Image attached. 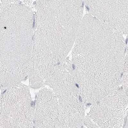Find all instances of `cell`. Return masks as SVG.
Wrapping results in <instances>:
<instances>
[{
  "instance_id": "cell-7",
  "label": "cell",
  "mask_w": 128,
  "mask_h": 128,
  "mask_svg": "<svg viewBox=\"0 0 128 128\" xmlns=\"http://www.w3.org/2000/svg\"><path fill=\"white\" fill-rule=\"evenodd\" d=\"M38 0H18L19 2L20 1H22L24 3V4L27 6L36 4Z\"/></svg>"
},
{
  "instance_id": "cell-6",
  "label": "cell",
  "mask_w": 128,
  "mask_h": 128,
  "mask_svg": "<svg viewBox=\"0 0 128 128\" xmlns=\"http://www.w3.org/2000/svg\"><path fill=\"white\" fill-rule=\"evenodd\" d=\"M60 118L57 97L50 88H42L37 94L35 102L34 127L60 128Z\"/></svg>"
},
{
  "instance_id": "cell-4",
  "label": "cell",
  "mask_w": 128,
  "mask_h": 128,
  "mask_svg": "<svg viewBox=\"0 0 128 128\" xmlns=\"http://www.w3.org/2000/svg\"><path fill=\"white\" fill-rule=\"evenodd\" d=\"M34 105L29 87L21 82L7 88L0 100V128L34 127Z\"/></svg>"
},
{
  "instance_id": "cell-2",
  "label": "cell",
  "mask_w": 128,
  "mask_h": 128,
  "mask_svg": "<svg viewBox=\"0 0 128 128\" xmlns=\"http://www.w3.org/2000/svg\"><path fill=\"white\" fill-rule=\"evenodd\" d=\"M10 48L0 56V81L9 84L21 82L28 76L33 48V16L29 7L7 5Z\"/></svg>"
},
{
  "instance_id": "cell-5",
  "label": "cell",
  "mask_w": 128,
  "mask_h": 128,
  "mask_svg": "<svg viewBox=\"0 0 128 128\" xmlns=\"http://www.w3.org/2000/svg\"><path fill=\"white\" fill-rule=\"evenodd\" d=\"M90 14L122 35L128 33V0H84Z\"/></svg>"
},
{
  "instance_id": "cell-1",
  "label": "cell",
  "mask_w": 128,
  "mask_h": 128,
  "mask_svg": "<svg viewBox=\"0 0 128 128\" xmlns=\"http://www.w3.org/2000/svg\"><path fill=\"white\" fill-rule=\"evenodd\" d=\"M122 35L89 14L82 19L72 48L73 62L81 68L121 66L128 56Z\"/></svg>"
},
{
  "instance_id": "cell-3",
  "label": "cell",
  "mask_w": 128,
  "mask_h": 128,
  "mask_svg": "<svg viewBox=\"0 0 128 128\" xmlns=\"http://www.w3.org/2000/svg\"><path fill=\"white\" fill-rule=\"evenodd\" d=\"M34 50L52 59H64L73 48L80 24L67 12L50 6L36 8Z\"/></svg>"
}]
</instances>
